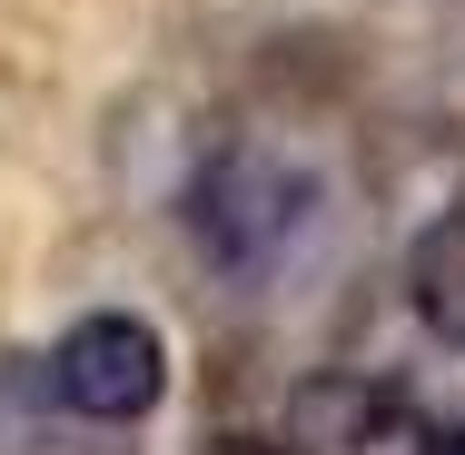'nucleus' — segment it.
<instances>
[{
	"label": "nucleus",
	"instance_id": "obj_2",
	"mask_svg": "<svg viewBox=\"0 0 465 455\" xmlns=\"http://www.w3.org/2000/svg\"><path fill=\"white\" fill-rule=\"evenodd\" d=\"M50 396L70 416H90V426H139L169 396V337L149 317H129V307H99L50 347Z\"/></svg>",
	"mask_w": 465,
	"mask_h": 455
},
{
	"label": "nucleus",
	"instance_id": "obj_4",
	"mask_svg": "<svg viewBox=\"0 0 465 455\" xmlns=\"http://www.w3.org/2000/svg\"><path fill=\"white\" fill-rule=\"evenodd\" d=\"M406 287H416V317H426L446 347H465V208H446V218L416 238Z\"/></svg>",
	"mask_w": 465,
	"mask_h": 455
},
{
	"label": "nucleus",
	"instance_id": "obj_6",
	"mask_svg": "<svg viewBox=\"0 0 465 455\" xmlns=\"http://www.w3.org/2000/svg\"><path fill=\"white\" fill-rule=\"evenodd\" d=\"M208 455H287V446H278V436H218Z\"/></svg>",
	"mask_w": 465,
	"mask_h": 455
},
{
	"label": "nucleus",
	"instance_id": "obj_1",
	"mask_svg": "<svg viewBox=\"0 0 465 455\" xmlns=\"http://www.w3.org/2000/svg\"><path fill=\"white\" fill-rule=\"evenodd\" d=\"M307 228H317V179L297 159H278V149H258V139H228L188 188V238H198V258L218 277L258 287L278 258L307 248Z\"/></svg>",
	"mask_w": 465,
	"mask_h": 455
},
{
	"label": "nucleus",
	"instance_id": "obj_3",
	"mask_svg": "<svg viewBox=\"0 0 465 455\" xmlns=\"http://www.w3.org/2000/svg\"><path fill=\"white\" fill-rule=\"evenodd\" d=\"M287 455H446L426 436V416L396 396V386H367V376H317L287 396Z\"/></svg>",
	"mask_w": 465,
	"mask_h": 455
},
{
	"label": "nucleus",
	"instance_id": "obj_5",
	"mask_svg": "<svg viewBox=\"0 0 465 455\" xmlns=\"http://www.w3.org/2000/svg\"><path fill=\"white\" fill-rule=\"evenodd\" d=\"M396 396L426 416V436H436L446 455H465V347H446V357L426 366V376H406Z\"/></svg>",
	"mask_w": 465,
	"mask_h": 455
}]
</instances>
